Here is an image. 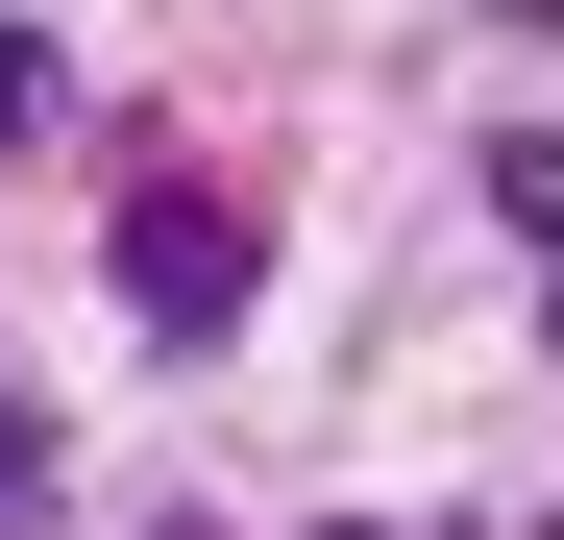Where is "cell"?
<instances>
[{
    "label": "cell",
    "instance_id": "obj_3",
    "mask_svg": "<svg viewBox=\"0 0 564 540\" xmlns=\"http://www.w3.org/2000/svg\"><path fill=\"white\" fill-rule=\"evenodd\" d=\"M540 320H564V246H540Z\"/></svg>",
    "mask_w": 564,
    "mask_h": 540
},
{
    "label": "cell",
    "instance_id": "obj_2",
    "mask_svg": "<svg viewBox=\"0 0 564 540\" xmlns=\"http://www.w3.org/2000/svg\"><path fill=\"white\" fill-rule=\"evenodd\" d=\"M491 222H540V246H564V123H516V148H491Z\"/></svg>",
    "mask_w": 564,
    "mask_h": 540
},
{
    "label": "cell",
    "instance_id": "obj_5",
    "mask_svg": "<svg viewBox=\"0 0 564 540\" xmlns=\"http://www.w3.org/2000/svg\"><path fill=\"white\" fill-rule=\"evenodd\" d=\"M172 540H197V516H172Z\"/></svg>",
    "mask_w": 564,
    "mask_h": 540
},
{
    "label": "cell",
    "instance_id": "obj_4",
    "mask_svg": "<svg viewBox=\"0 0 564 540\" xmlns=\"http://www.w3.org/2000/svg\"><path fill=\"white\" fill-rule=\"evenodd\" d=\"M516 25H564V0H516Z\"/></svg>",
    "mask_w": 564,
    "mask_h": 540
},
{
    "label": "cell",
    "instance_id": "obj_1",
    "mask_svg": "<svg viewBox=\"0 0 564 540\" xmlns=\"http://www.w3.org/2000/svg\"><path fill=\"white\" fill-rule=\"evenodd\" d=\"M123 320H148V344H221V320H246V222L197 197V172L123 197Z\"/></svg>",
    "mask_w": 564,
    "mask_h": 540
}]
</instances>
